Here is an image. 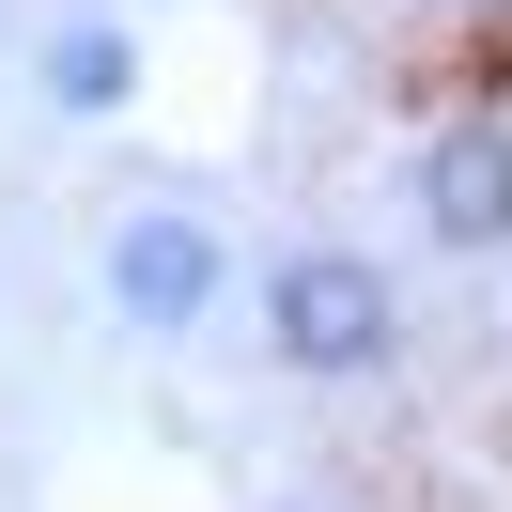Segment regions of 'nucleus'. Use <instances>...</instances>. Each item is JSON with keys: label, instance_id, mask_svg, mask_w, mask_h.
Listing matches in <instances>:
<instances>
[{"label": "nucleus", "instance_id": "obj_1", "mask_svg": "<svg viewBox=\"0 0 512 512\" xmlns=\"http://www.w3.org/2000/svg\"><path fill=\"white\" fill-rule=\"evenodd\" d=\"M264 342H280V373H388L404 357V280H388L373 249H295L264 264Z\"/></svg>", "mask_w": 512, "mask_h": 512}, {"label": "nucleus", "instance_id": "obj_2", "mask_svg": "<svg viewBox=\"0 0 512 512\" xmlns=\"http://www.w3.org/2000/svg\"><path fill=\"white\" fill-rule=\"evenodd\" d=\"M109 311L140 326V342H187V326L233 311V249L218 218H187V202H140L125 233H109Z\"/></svg>", "mask_w": 512, "mask_h": 512}, {"label": "nucleus", "instance_id": "obj_3", "mask_svg": "<svg viewBox=\"0 0 512 512\" xmlns=\"http://www.w3.org/2000/svg\"><path fill=\"white\" fill-rule=\"evenodd\" d=\"M404 202L435 249H512V125L497 109H466V125H435L404 156Z\"/></svg>", "mask_w": 512, "mask_h": 512}, {"label": "nucleus", "instance_id": "obj_4", "mask_svg": "<svg viewBox=\"0 0 512 512\" xmlns=\"http://www.w3.org/2000/svg\"><path fill=\"white\" fill-rule=\"evenodd\" d=\"M32 94L63 109V125H109V109L140 94V32H109V16H63V32L32 47Z\"/></svg>", "mask_w": 512, "mask_h": 512}]
</instances>
